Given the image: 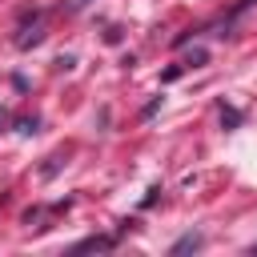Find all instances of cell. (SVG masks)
Returning a JSON list of instances; mask_svg holds the SVG:
<instances>
[{
  "instance_id": "obj_1",
  "label": "cell",
  "mask_w": 257,
  "mask_h": 257,
  "mask_svg": "<svg viewBox=\"0 0 257 257\" xmlns=\"http://www.w3.org/2000/svg\"><path fill=\"white\" fill-rule=\"evenodd\" d=\"M40 36H44V32H40V24H32V28H24V36H16V44H20V48H28V44H40Z\"/></svg>"
},
{
  "instance_id": "obj_2",
  "label": "cell",
  "mask_w": 257,
  "mask_h": 257,
  "mask_svg": "<svg viewBox=\"0 0 257 257\" xmlns=\"http://www.w3.org/2000/svg\"><path fill=\"white\" fill-rule=\"evenodd\" d=\"M108 245H112L108 237H88V241H80V245H76V253H88V249H108Z\"/></svg>"
},
{
  "instance_id": "obj_3",
  "label": "cell",
  "mask_w": 257,
  "mask_h": 257,
  "mask_svg": "<svg viewBox=\"0 0 257 257\" xmlns=\"http://www.w3.org/2000/svg\"><path fill=\"white\" fill-rule=\"evenodd\" d=\"M189 249H201V237H197V233H189V237H181V241L173 245V253H189Z\"/></svg>"
},
{
  "instance_id": "obj_4",
  "label": "cell",
  "mask_w": 257,
  "mask_h": 257,
  "mask_svg": "<svg viewBox=\"0 0 257 257\" xmlns=\"http://www.w3.org/2000/svg\"><path fill=\"white\" fill-rule=\"evenodd\" d=\"M221 120H225V124H237V120H241V116H237V112H233V108H221Z\"/></svg>"
},
{
  "instance_id": "obj_5",
  "label": "cell",
  "mask_w": 257,
  "mask_h": 257,
  "mask_svg": "<svg viewBox=\"0 0 257 257\" xmlns=\"http://www.w3.org/2000/svg\"><path fill=\"white\" fill-rule=\"evenodd\" d=\"M88 0H68V12H76V8H84Z\"/></svg>"
},
{
  "instance_id": "obj_6",
  "label": "cell",
  "mask_w": 257,
  "mask_h": 257,
  "mask_svg": "<svg viewBox=\"0 0 257 257\" xmlns=\"http://www.w3.org/2000/svg\"><path fill=\"white\" fill-rule=\"evenodd\" d=\"M4 120H8V112H4V108H0V128H4Z\"/></svg>"
}]
</instances>
